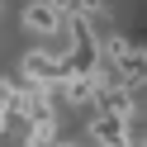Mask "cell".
Segmentation results:
<instances>
[{"label": "cell", "mask_w": 147, "mask_h": 147, "mask_svg": "<svg viewBox=\"0 0 147 147\" xmlns=\"http://www.w3.org/2000/svg\"><path fill=\"white\" fill-rule=\"evenodd\" d=\"M24 76L33 81V86H67V76H71V62L62 57V52H29L24 57Z\"/></svg>", "instance_id": "1"}, {"label": "cell", "mask_w": 147, "mask_h": 147, "mask_svg": "<svg viewBox=\"0 0 147 147\" xmlns=\"http://www.w3.org/2000/svg\"><path fill=\"white\" fill-rule=\"evenodd\" d=\"M67 19H71V14H67V10H57L52 0H29V5H24V29L48 33V38L67 33Z\"/></svg>", "instance_id": "2"}, {"label": "cell", "mask_w": 147, "mask_h": 147, "mask_svg": "<svg viewBox=\"0 0 147 147\" xmlns=\"http://www.w3.org/2000/svg\"><path fill=\"white\" fill-rule=\"evenodd\" d=\"M90 138L100 147H133V128L123 114H95L90 119Z\"/></svg>", "instance_id": "3"}, {"label": "cell", "mask_w": 147, "mask_h": 147, "mask_svg": "<svg viewBox=\"0 0 147 147\" xmlns=\"http://www.w3.org/2000/svg\"><path fill=\"white\" fill-rule=\"evenodd\" d=\"M100 90H105V81H100V76H67L62 95H67L71 105H100Z\"/></svg>", "instance_id": "4"}, {"label": "cell", "mask_w": 147, "mask_h": 147, "mask_svg": "<svg viewBox=\"0 0 147 147\" xmlns=\"http://www.w3.org/2000/svg\"><path fill=\"white\" fill-rule=\"evenodd\" d=\"M114 81H119V86H128V90L147 86V52H142V48H133V52L123 57V67L114 71Z\"/></svg>", "instance_id": "5"}, {"label": "cell", "mask_w": 147, "mask_h": 147, "mask_svg": "<svg viewBox=\"0 0 147 147\" xmlns=\"http://www.w3.org/2000/svg\"><path fill=\"white\" fill-rule=\"evenodd\" d=\"M100 114H133V90H128V86H105V90H100Z\"/></svg>", "instance_id": "6"}, {"label": "cell", "mask_w": 147, "mask_h": 147, "mask_svg": "<svg viewBox=\"0 0 147 147\" xmlns=\"http://www.w3.org/2000/svg\"><path fill=\"white\" fill-rule=\"evenodd\" d=\"M105 0H76V14H90V10H100Z\"/></svg>", "instance_id": "7"}, {"label": "cell", "mask_w": 147, "mask_h": 147, "mask_svg": "<svg viewBox=\"0 0 147 147\" xmlns=\"http://www.w3.org/2000/svg\"><path fill=\"white\" fill-rule=\"evenodd\" d=\"M57 147H71V142H57Z\"/></svg>", "instance_id": "8"}, {"label": "cell", "mask_w": 147, "mask_h": 147, "mask_svg": "<svg viewBox=\"0 0 147 147\" xmlns=\"http://www.w3.org/2000/svg\"><path fill=\"white\" fill-rule=\"evenodd\" d=\"M142 147H147V142H142Z\"/></svg>", "instance_id": "9"}]
</instances>
